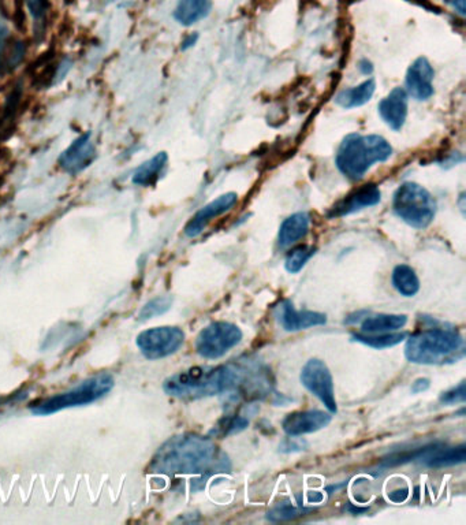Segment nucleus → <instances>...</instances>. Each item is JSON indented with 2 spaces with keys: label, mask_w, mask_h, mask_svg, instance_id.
<instances>
[{
  "label": "nucleus",
  "mask_w": 466,
  "mask_h": 525,
  "mask_svg": "<svg viewBox=\"0 0 466 525\" xmlns=\"http://www.w3.org/2000/svg\"><path fill=\"white\" fill-rule=\"evenodd\" d=\"M446 1L448 6H451L460 15H465L466 14V0H443Z\"/></svg>",
  "instance_id": "473e14b6"
},
{
  "label": "nucleus",
  "mask_w": 466,
  "mask_h": 525,
  "mask_svg": "<svg viewBox=\"0 0 466 525\" xmlns=\"http://www.w3.org/2000/svg\"><path fill=\"white\" fill-rule=\"evenodd\" d=\"M409 95L401 87L394 88L379 103V114L393 130L399 132L408 118Z\"/></svg>",
  "instance_id": "dca6fc26"
},
{
  "label": "nucleus",
  "mask_w": 466,
  "mask_h": 525,
  "mask_svg": "<svg viewBox=\"0 0 466 525\" xmlns=\"http://www.w3.org/2000/svg\"><path fill=\"white\" fill-rule=\"evenodd\" d=\"M172 305V297L171 296H162L151 300L146 303L139 313V322H146L152 317L160 316L171 308Z\"/></svg>",
  "instance_id": "cd10ccee"
},
{
  "label": "nucleus",
  "mask_w": 466,
  "mask_h": 525,
  "mask_svg": "<svg viewBox=\"0 0 466 525\" xmlns=\"http://www.w3.org/2000/svg\"><path fill=\"white\" fill-rule=\"evenodd\" d=\"M465 458V445H460L457 448H439L435 443L420 460L421 464L428 468H444L464 464Z\"/></svg>",
  "instance_id": "f3484780"
},
{
  "label": "nucleus",
  "mask_w": 466,
  "mask_h": 525,
  "mask_svg": "<svg viewBox=\"0 0 466 525\" xmlns=\"http://www.w3.org/2000/svg\"><path fill=\"white\" fill-rule=\"evenodd\" d=\"M406 338V334H351V341L354 342H360V343H364L370 348L373 349H389V348H393L399 345L403 339Z\"/></svg>",
  "instance_id": "a878e982"
},
{
  "label": "nucleus",
  "mask_w": 466,
  "mask_h": 525,
  "mask_svg": "<svg viewBox=\"0 0 466 525\" xmlns=\"http://www.w3.org/2000/svg\"><path fill=\"white\" fill-rule=\"evenodd\" d=\"M391 284L396 287V291L405 297H413L419 293V277L410 265H396L391 275Z\"/></svg>",
  "instance_id": "5701e85b"
},
{
  "label": "nucleus",
  "mask_w": 466,
  "mask_h": 525,
  "mask_svg": "<svg viewBox=\"0 0 466 525\" xmlns=\"http://www.w3.org/2000/svg\"><path fill=\"white\" fill-rule=\"evenodd\" d=\"M114 387V377L108 372L94 375L70 390L48 397L30 405V412L39 416H48L75 406L89 405L108 394Z\"/></svg>",
  "instance_id": "39448f33"
},
{
  "label": "nucleus",
  "mask_w": 466,
  "mask_h": 525,
  "mask_svg": "<svg viewBox=\"0 0 466 525\" xmlns=\"http://www.w3.org/2000/svg\"><path fill=\"white\" fill-rule=\"evenodd\" d=\"M249 426V419L238 415H227L223 416L218 424L210 430V436L215 438H226L230 435L239 434L241 431L246 430Z\"/></svg>",
  "instance_id": "393cba45"
},
{
  "label": "nucleus",
  "mask_w": 466,
  "mask_h": 525,
  "mask_svg": "<svg viewBox=\"0 0 466 525\" xmlns=\"http://www.w3.org/2000/svg\"><path fill=\"white\" fill-rule=\"evenodd\" d=\"M277 316L283 330L289 333L323 326L327 323V316L325 313L313 310H297L290 300H283L280 303Z\"/></svg>",
  "instance_id": "f8f14e48"
},
{
  "label": "nucleus",
  "mask_w": 466,
  "mask_h": 525,
  "mask_svg": "<svg viewBox=\"0 0 466 525\" xmlns=\"http://www.w3.org/2000/svg\"><path fill=\"white\" fill-rule=\"evenodd\" d=\"M197 39H199V34H197V33L187 36V39L184 40V43H182V49L187 51V48L193 47V46L196 44Z\"/></svg>",
  "instance_id": "4c0bfd02"
},
{
  "label": "nucleus",
  "mask_w": 466,
  "mask_h": 525,
  "mask_svg": "<svg viewBox=\"0 0 466 525\" xmlns=\"http://www.w3.org/2000/svg\"><path fill=\"white\" fill-rule=\"evenodd\" d=\"M408 322L406 315H376L365 317L361 324V331L364 334H384L402 329Z\"/></svg>",
  "instance_id": "4be33fe9"
},
{
  "label": "nucleus",
  "mask_w": 466,
  "mask_h": 525,
  "mask_svg": "<svg viewBox=\"0 0 466 525\" xmlns=\"http://www.w3.org/2000/svg\"><path fill=\"white\" fill-rule=\"evenodd\" d=\"M230 469L227 455L218 452L208 436L182 434L168 439L153 455L151 472L163 475H200V481Z\"/></svg>",
  "instance_id": "f257e3e1"
},
{
  "label": "nucleus",
  "mask_w": 466,
  "mask_h": 525,
  "mask_svg": "<svg viewBox=\"0 0 466 525\" xmlns=\"http://www.w3.org/2000/svg\"><path fill=\"white\" fill-rule=\"evenodd\" d=\"M393 155V146L377 134H349L339 145L336 167L351 181L361 179L374 163L386 162Z\"/></svg>",
  "instance_id": "7ed1b4c3"
},
{
  "label": "nucleus",
  "mask_w": 466,
  "mask_h": 525,
  "mask_svg": "<svg viewBox=\"0 0 466 525\" xmlns=\"http://www.w3.org/2000/svg\"><path fill=\"white\" fill-rule=\"evenodd\" d=\"M168 156L165 152H159L145 163H142L140 167L136 170L133 174V184L140 186H152L158 182V179L162 177L164 168L167 166Z\"/></svg>",
  "instance_id": "aec40b11"
},
{
  "label": "nucleus",
  "mask_w": 466,
  "mask_h": 525,
  "mask_svg": "<svg viewBox=\"0 0 466 525\" xmlns=\"http://www.w3.org/2000/svg\"><path fill=\"white\" fill-rule=\"evenodd\" d=\"M25 56V46L24 43L18 42L14 44L13 51H11V55L7 58V68L10 69H15L23 61H24Z\"/></svg>",
  "instance_id": "7c9ffc66"
},
{
  "label": "nucleus",
  "mask_w": 466,
  "mask_h": 525,
  "mask_svg": "<svg viewBox=\"0 0 466 525\" xmlns=\"http://www.w3.org/2000/svg\"><path fill=\"white\" fill-rule=\"evenodd\" d=\"M408 495H409V490L405 488V490H402V491H401V490L394 491L393 494L389 495V498L394 502H403L406 498H408Z\"/></svg>",
  "instance_id": "72a5a7b5"
},
{
  "label": "nucleus",
  "mask_w": 466,
  "mask_h": 525,
  "mask_svg": "<svg viewBox=\"0 0 466 525\" xmlns=\"http://www.w3.org/2000/svg\"><path fill=\"white\" fill-rule=\"evenodd\" d=\"M301 383L308 391H310L323 403V405L326 406L331 413L338 412L334 379L325 361L319 358H310L303 365L301 371Z\"/></svg>",
  "instance_id": "1a4fd4ad"
},
{
  "label": "nucleus",
  "mask_w": 466,
  "mask_h": 525,
  "mask_svg": "<svg viewBox=\"0 0 466 525\" xmlns=\"http://www.w3.org/2000/svg\"><path fill=\"white\" fill-rule=\"evenodd\" d=\"M242 339L238 326L229 322H213L200 331L196 338V350L204 358L216 360L223 358Z\"/></svg>",
  "instance_id": "0eeeda50"
},
{
  "label": "nucleus",
  "mask_w": 466,
  "mask_h": 525,
  "mask_svg": "<svg viewBox=\"0 0 466 525\" xmlns=\"http://www.w3.org/2000/svg\"><path fill=\"white\" fill-rule=\"evenodd\" d=\"M316 253V248L309 245H301L289 252L284 260V267L290 274H297L303 270L305 264L309 262Z\"/></svg>",
  "instance_id": "bb28decb"
},
{
  "label": "nucleus",
  "mask_w": 466,
  "mask_h": 525,
  "mask_svg": "<svg viewBox=\"0 0 466 525\" xmlns=\"http://www.w3.org/2000/svg\"><path fill=\"white\" fill-rule=\"evenodd\" d=\"M233 364L219 367H193L178 372L163 383L165 394L180 400H201L226 394L233 387Z\"/></svg>",
  "instance_id": "f03ea898"
},
{
  "label": "nucleus",
  "mask_w": 466,
  "mask_h": 525,
  "mask_svg": "<svg viewBox=\"0 0 466 525\" xmlns=\"http://www.w3.org/2000/svg\"><path fill=\"white\" fill-rule=\"evenodd\" d=\"M393 208L398 217L419 230L427 229L436 215L435 198L415 182H405L396 189Z\"/></svg>",
  "instance_id": "423d86ee"
},
{
  "label": "nucleus",
  "mask_w": 466,
  "mask_h": 525,
  "mask_svg": "<svg viewBox=\"0 0 466 525\" xmlns=\"http://www.w3.org/2000/svg\"><path fill=\"white\" fill-rule=\"evenodd\" d=\"M96 158V148L91 133H85L75 139L70 146L61 155L59 165L66 172L77 175L89 167Z\"/></svg>",
  "instance_id": "9b49d317"
},
{
  "label": "nucleus",
  "mask_w": 466,
  "mask_h": 525,
  "mask_svg": "<svg viewBox=\"0 0 466 525\" xmlns=\"http://www.w3.org/2000/svg\"><path fill=\"white\" fill-rule=\"evenodd\" d=\"M309 222L310 219L306 213H297L284 219L278 234L280 248H289L303 239L309 233Z\"/></svg>",
  "instance_id": "a211bd4d"
},
{
  "label": "nucleus",
  "mask_w": 466,
  "mask_h": 525,
  "mask_svg": "<svg viewBox=\"0 0 466 525\" xmlns=\"http://www.w3.org/2000/svg\"><path fill=\"white\" fill-rule=\"evenodd\" d=\"M441 403L444 405H454V404H464L466 401L465 381L460 383L458 386L444 391L441 396Z\"/></svg>",
  "instance_id": "c85d7f7f"
},
{
  "label": "nucleus",
  "mask_w": 466,
  "mask_h": 525,
  "mask_svg": "<svg viewBox=\"0 0 466 525\" xmlns=\"http://www.w3.org/2000/svg\"><path fill=\"white\" fill-rule=\"evenodd\" d=\"M185 342V333L180 327H156L137 336V346L148 360H160L178 352Z\"/></svg>",
  "instance_id": "6e6552de"
},
{
  "label": "nucleus",
  "mask_w": 466,
  "mask_h": 525,
  "mask_svg": "<svg viewBox=\"0 0 466 525\" xmlns=\"http://www.w3.org/2000/svg\"><path fill=\"white\" fill-rule=\"evenodd\" d=\"M237 200H238V196L233 191H230L210 201V204L203 207L196 215L190 219V222L185 227V234L189 239L199 237L206 230V227L210 224L212 219L229 213L237 204Z\"/></svg>",
  "instance_id": "ddd939ff"
},
{
  "label": "nucleus",
  "mask_w": 466,
  "mask_h": 525,
  "mask_svg": "<svg viewBox=\"0 0 466 525\" xmlns=\"http://www.w3.org/2000/svg\"><path fill=\"white\" fill-rule=\"evenodd\" d=\"M405 358L415 364L441 365L464 358V338L457 330L429 329L412 335Z\"/></svg>",
  "instance_id": "20e7f679"
},
{
  "label": "nucleus",
  "mask_w": 466,
  "mask_h": 525,
  "mask_svg": "<svg viewBox=\"0 0 466 525\" xmlns=\"http://www.w3.org/2000/svg\"><path fill=\"white\" fill-rule=\"evenodd\" d=\"M210 8V0H180L174 17L180 24L190 26L207 18Z\"/></svg>",
  "instance_id": "6ab92c4d"
},
{
  "label": "nucleus",
  "mask_w": 466,
  "mask_h": 525,
  "mask_svg": "<svg viewBox=\"0 0 466 525\" xmlns=\"http://www.w3.org/2000/svg\"><path fill=\"white\" fill-rule=\"evenodd\" d=\"M291 448H294V452H296V450H301L303 445H301V443H298V445L291 443V439H287V441H284V443L280 446V452L290 453V452H291Z\"/></svg>",
  "instance_id": "f704fd0d"
},
{
  "label": "nucleus",
  "mask_w": 466,
  "mask_h": 525,
  "mask_svg": "<svg viewBox=\"0 0 466 525\" xmlns=\"http://www.w3.org/2000/svg\"><path fill=\"white\" fill-rule=\"evenodd\" d=\"M331 422V415L323 410H300L287 415L282 423V429L289 436H301L327 427Z\"/></svg>",
  "instance_id": "2eb2a0df"
},
{
  "label": "nucleus",
  "mask_w": 466,
  "mask_h": 525,
  "mask_svg": "<svg viewBox=\"0 0 466 525\" xmlns=\"http://www.w3.org/2000/svg\"><path fill=\"white\" fill-rule=\"evenodd\" d=\"M435 70L425 56L417 58L406 72V94L422 101L434 95Z\"/></svg>",
  "instance_id": "9d476101"
},
{
  "label": "nucleus",
  "mask_w": 466,
  "mask_h": 525,
  "mask_svg": "<svg viewBox=\"0 0 466 525\" xmlns=\"http://www.w3.org/2000/svg\"><path fill=\"white\" fill-rule=\"evenodd\" d=\"M358 69H360V72H363V74L368 75V74H371L373 72L372 63L368 59H363L358 63Z\"/></svg>",
  "instance_id": "c9c22d12"
},
{
  "label": "nucleus",
  "mask_w": 466,
  "mask_h": 525,
  "mask_svg": "<svg viewBox=\"0 0 466 525\" xmlns=\"http://www.w3.org/2000/svg\"><path fill=\"white\" fill-rule=\"evenodd\" d=\"M313 512V507H303V505L297 506L290 501H283L277 503L267 514V519L272 523H279V521H289L298 519L301 516H305L306 513Z\"/></svg>",
  "instance_id": "b1692460"
},
{
  "label": "nucleus",
  "mask_w": 466,
  "mask_h": 525,
  "mask_svg": "<svg viewBox=\"0 0 466 525\" xmlns=\"http://www.w3.org/2000/svg\"><path fill=\"white\" fill-rule=\"evenodd\" d=\"M367 313H368L367 310H360V312H355V313L350 315L349 317L346 319V322H345V323H348V324H354V323H357V322H360V320H361L363 315H367Z\"/></svg>",
  "instance_id": "e433bc0d"
},
{
  "label": "nucleus",
  "mask_w": 466,
  "mask_h": 525,
  "mask_svg": "<svg viewBox=\"0 0 466 525\" xmlns=\"http://www.w3.org/2000/svg\"><path fill=\"white\" fill-rule=\"evenodd\" d=\"M382 193L374 184H367L351 191L344 200L338 201L328 213V217L351 215L360 210L370 208L380 203Z\"/></svg>",
  "instance_id": "4468645a"
},
{
  "label": "nucleus",
  "mask_w": 466,
  "mask_h": 525,
  "mask_svg": "<svg viewBox=\"0 0 466 525\" xmlns=\"http://www.w3.org/2000/svg\"><path fill=\"white\" fill-rule=\"evenodd\" d=\"M27 8L33 20L40 24L44 21L48 10V0H26Z\"/></svg>",
  "instance_id": "c756f323"
},
{
  "label": "nucleus",
  "mask_w": 466,
  "mask_h": 525,
  "mask_svg": "<svg viewBox=\"0 0 466 525\" xmlns=\"http://www.w3.org/2000/svg\"><path fill=\"white\" fill-rule=\"evenodd\" d=\"M431 386V381L428 378H419L416 379L413 384H412V393L413 394H420V393H424Z\"/></svg>",
  "instance_id": "2f4dec72"
},
{
  "label": "nucleus",
  "mask_w": 466,
  "mask_h": 525,
  "mask_svg": "<svg viewBox=\"0 0 466 525\" xmlns=\"http://www.w3.org/2000/svg\"><path fill=\"white\" fill-rule=\"evenodd\" d=\"M374 89H376V82L373 78H370L364 81L363 84H360L358 87L339 92L335 97V103L346 110L361 107L372 99Z\"/></svg>",
  "instance_id": "412c9836"
}]
</instances>
